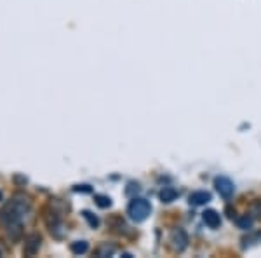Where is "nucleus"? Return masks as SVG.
<instances>
[{"mask_svg": "<svg viewBox=\"0 0 261 258\" xmlns=\"http://www.w3.org/2000/svg\"><path fill=\"white\" fill-rule=\"evenodd\" d=\"M31 213V206L28 199H23V197H16L11 202H7L6 208L2 209L0 213V218H2L4 225H6L7 232L18 239L19 234H21V227L23 222L28 220Z\"/></svg>", "mask_w": 261, "mask_h": 258, "instance_id": "f257e3e1", "label": "nucleus"}, {"mask_svg": "<svg viewBox=\"0 0 261 258\" xmlns=\"http://www.w3.org/2000/svg\"><path fill=\"white\" fill-rule=\"evenodd\" d=\"M202 218H204V224L207 225L209 229H218V227L221 225V217H220V213L214 211V209L204 211Z\"/></svg>", "mask_w": 261, "mask_h": 258, "instance_id": "423d86ee", "label": "nucleus"}, {"mask_svg": "<svg viewBox=\"0 0 261 258\" xmlns=\"http://www.w3.org/2000/svg\"><path fill=\"white\" fill-rule=\"evenodd\" d=\"M152 213V206L146 199H133L127 206V214L134 222H145Z\"/></svg>", "mask_w": 261, "mask_h": 258, "instance_id": "f03ea898", "label": "nucleus"}, {"mask_svg": "<svg viewBox=\"0 0 261 258\" xmlns=\"http://www.w3.org/2000/svg\"><path fill=\"white\" fill-rule=\"evenodd\" d=\"M251 214H254V218L261 220V201H256L254 204L251 206Z\"/></svg>", "mask_w": 261, "mask_h": 258, "instance_id": "ddd939ff", "label": "nucleus"}, {"mask_svg": "<svg viewBox=\"0 0 261 258\" xmlns=\"http://www.w3.org/2000/svg\"><path fill=\"white\" fill-rule=\"evenodd\" d=\"M178 197V190L172 187H164V190L160 192V201L162 202H172Z\"/></svg>", "mask_w": 261, "mask_h": 258, "instance_id": "6e6552de", "label": "nucleus"}, {"mask_svg": "<svg viewBox=\"0 0 261 258\" xmlns=\"http://www.w3.org/2000/svg\"><path fill=\"white\" fill-rule=\"evenodd\" d=\"M171 242H172V249L178 253L185 251L188 246V236L183 229H174L171 234Z\"/></svg>", "mask_w": 261, "mask_h": 258, "instance_id": "20e7f679", "label": "nucleus"}, {"mask_svg": "<svg viewBox=\"0 0 261 258\" xmlns=\"http://www.w3.org/2000/svg\"><path fill=\"white\" fill-rule=\"evenodd\" d=\"M96 204L100 206V208H110L112 201H110V197H106V195H98V197H96Z\"/></svg>", "mask_w": 261, "mask_h": 258, "instance_id": "f8f14e48", "label": "nucleus"}, {"mask_svg": "<svg viewBox=\"0 0 261 258\" xmlns=\"http://www.w3.org/2000/svg\"><path fill=\"white\" fill-rule=\"evenodd\" d=\"M237 225L242 230H249L252 227V218L249 217V214H242V217L237 218Z\"/></svg>", "mask_w": 261, "mask_h": 258, "instance_id": "9d476101", "label": "nucleus"}, {"mask_svg": "<svg viewBox=\"0 0 261 258\" xmlns=\"http://www.w3.org/2000/svg\"><path fill=\"white\" fill-rule=\"evenodd\" d=\"M84 218L87 222H89V225L91 227H98L100 225V222H98V218L96 217H93V214L89 213V211H84Z\"/></svg>", "mask_w": 261, "mask_h": 258, "instance_id": "4468645a", "label": "nucleus"}, {"mask_svg": "<svg viewBox=\"0 0 261 258\" xmlns=\"http://www.w3.org/2000/svg\"><path fill=\"white\" fill-rule=\"evenodd\" d=\"M0 197H2V194H0Z\"/></svg>", "mask_w": 261, "mask_h": 258, "instance_id": "2eb2a0df", "label": "nucleus"}, {"mask_svg": "<svg viewBox=\"0 0 261 258\" xmlns=\"http://www.w3.org/2000/svg\"><path fill=\"white\" fill-rule=\"evenodd\" d=\"M38 248H40V236H38V234H31L25 242V249H23V253H25L26 256H33L35 253L38 251Z\"/></svg>", "mask_w": 261, "mask_h": 258, "instance_id": "39448f33", "label": "nucleus"}, {"mask_svg": "<svg viewBox=\"0 0 261 258\" xmlns=\"http://www.w3.org/2000/svg\"><path fill=\"white\" fill-rule=\"evenodd\" d=\"M211 201V194L205 192V190H197L190 195V204L193 206H202V204H207Z\"/></svg>", "mask_w": 261, "mask_h": 258, "instance_id": "0eeeda50", "label": "nucleus"}, {"mask_svg": "<svg viewBox=\"0 0 261 258\" xmlns=\"http://www.w3.org/2000/svg\"><path fill=\"white\" fill-rule=\"evenodd\" d=\"M214 185H216L218 194H220L223 199H230L233 195V192H235V185H233L232 180L227 178V177H218Z\"/></svg>", "mask_w": 261, "mask_h": 258, "instance_id": "7ed1b4c3", "label": "nucleus"}, {"mask_svg": "<svg viewBox=\"0 0 261 258\" xmlns=\"http://www.w3.org/2000/svg\"><path fill=\"white\" fill-rule=\"evenodd\" d=\"M87 249H89V244H87L85 241H77L72 244V251L75 255H82V253H85Z\"/></svg>", "mask_w": 261, "mask_h": 258, "instance_id": "9b49d317", "label": "nucleus"}, {"mask_svg": "<svg viewBox=\"0 0 261 258\" xmlns=\"http://www.w3.org/2000/svg\"><path fill=\"white\" fill-rule=\"evenodd\" d=\"M115 246H113V244H101L100 246V248H98L96 249V255L98 256H112L113 255V253H115Z\"/></svg>", "mask_w": 261, "mask_h": 258, "instance_id": "1a4fd4ad", "label": "nucleus"}]
</instances>
